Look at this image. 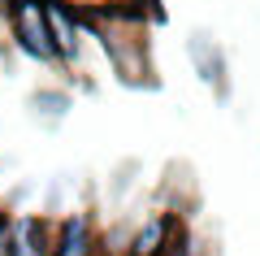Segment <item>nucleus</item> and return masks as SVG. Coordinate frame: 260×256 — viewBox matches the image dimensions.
<instances>
[{
  "mask_svg": "<svg viewBox=\"0 0 260 256\" xmlns=\"http://www.w3.org/2000/svg\"><path fill=\"white\" fill-rule=\"evenodd\" d=\"M165 230H169V221H165V217H152L148 226L135 235V247H130V256H156V252H160V243H165Z\"/></svg>",
  "mask_w": 260,
  "mask_h": 256,
  "instance_id": "39448f33",
  "label": "nucleus"
},
{
  "mask_svg": "<svg viewBox=\"0 0 260 256\" xmlns=\"http://www.w3.org/2000/svg\"><path fill=\"white\" fill-rule=\"evenodd\" d=\"M9 5H13V0H0V9H9Z\"/></svg>",
  "mask_w": 260,
  "mask_h": 256,
  "instance_id": "423d86ee",
  "label": "nucleus"
},
{
  "mask_svg": "<svg viewBox=\"0 0 260 256\" xmlns=\"http://www.w3.org/2000/svg\"><path fill=\"white\" fill-rule=\"evenodd\" d=\"M48 256H91V221H87L83 213L65 217L61 239H56V247H52Z\"/></svg>",
  "mask_w": 260,
  "mask_h": 256,
  "instance_id": "20e7f679",
  "label": "nucleus"
},
{
  "mask_svg": "<svg viewBox=\"0 0 260 256\" xmlns=\"http://www.w3.org/2000/svg\"><path fill=\"white\" fill-rule=\"evenodd\" d=\"M9 256H48V226L39 217L9 221Z\"/></svg>",
  "mask_w": 260,
  "mask_h": 256,
  "instance_id": "7ed1b4c3",
  "label": "nucleus"
},
{
  "mask_svg": "<svg viewBox=\"0 0 260 256\" xmlns=\"http://www.w3.org/2000/svg\"><path fill=\"white\" fill-rule=\"evenodd\" d=\"M44 18H48V35H52V48H56V61H70L78 52V26H74V13L56 5V0H44Z\"/></svg>",
  "mask_w": 260,
  "mask_h": 256,
  "instance_id": "f03ea898",
  "label": "nucleus"
},
{
  "mask_svg": "<svg viewBox=\"0 0 260 256\" xmlns=\"http://www.w3.org/2000/svg\"><path fill=\"white\" fill-rule=\"evenodd\" d=\"M13 18V35H18V48L35 61H56L52 35H48V18H44V0H13L9 5Z\"/></svg>",
  "mask_w": 260,
  "mask_h": 256,
  "instance_id": "f257e3e1",
  "label": "nucleus"
}]
</instances>
